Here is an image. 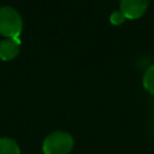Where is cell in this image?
<instances>
[{
  "label": "cell",
  "instance_id": "cell-1",
  "mask_svg": "<svg viewBox=\"0 0 154 154\" xmlns=\"http://www.w3.org/2000/svg\"><path fill=\"white\" fill-rule=\"evenodd\" d=\"M23 29L20 14L10 6L0 7V35L8 37H18Z\"/></svg>",
  "mask_w": 154,
  "mask_h": 154
},
{
  "label": "cell",
  "instance_id": "cell-3",
  "mask_svg": "<svg viewBox=\"0 0 154 154\" xmlns=\"http://www.w3.org/2000/svg\"><path fill=\"white\" fill-rule=\"evenodd\" d=\"M149 5V0H120L119 10L126 19H137L142 17Z\"/></svg>",
  "mask_w": 154,
  "mask_h": 154
},
{
  "label": "cell",
  "instance_id": "cell-5",
  "mask_svg": "<svg viewBox=\"0 0 154 154\" xmlns=\"http://www.w3.org/2000/svg\"><path fill=\"white\" fill-rule=\"evenodd\" d=\"M0 154H20L18 143L8 137L0 138Z\"/></svg>",
  "mask_w": 154,
  "mask_h": 154
},
{
  "label": "cell",
  "instance_id": "cell-7",
  "mask_svg": "<svg viewBox=\"0 0 154 154\" xmlns=\"http://www.w3.org/2000/svg\"><path fill=\"white\" fill-rule=\"evenodd\" d=\"M125 16H124V13L120 11V10H117V11H113L112 12V14H111V17H109V20H111V23L113 24V25H120V24H123L124 22H125Z\"/></svg>",
  "mask_w": 154,
  "mask_h": 154
},
{
  "label": "cell",
  "instance_id": "cell-6",
  "mask_svg": "<svg viewBox=\"0 0 154 154\" xmlns=\"http://www.w3.org/2000/svg\"><path fill=\"white\" fill-rule=\"evenodd\" d=\"M142 83H143L144 89H146L149 94L154 95V65H152V66L144 72Z\"/></svg>",
  "mask_w": 154,
  "mask_h": 154
},
{
  "label": "cell",
  "instance_id": "cell-4",
  "mask_svg": "<svg viewBox=\"0 0 154 154\" xmlns=\"http://www.w3.org/2000/svg\"><path fill=\"white\" fill-rule=\"evenodd\" d=\"M20 51V41L18 37H8L0 42V59L12 60L18 55Z\"/></svg>",
  "mask_w": 154,
  "mask_h": 154
},
{
  "label": "cell",
  "instance_id": "cell-2",
  "mask_svg": "<svg viewBox=\"0 0 154 154\" xmlns=\"http://www.w3.org/2000/svg\"><path fill=\"white\" fill-rule=\"evenodd\" d=\"M73 148V137L66 131L49 134L42 144L45 154H69Z\"/></svg>",
  "mask_w": 154,
  "mask_h": 154
}]
</instances>
